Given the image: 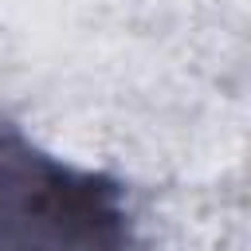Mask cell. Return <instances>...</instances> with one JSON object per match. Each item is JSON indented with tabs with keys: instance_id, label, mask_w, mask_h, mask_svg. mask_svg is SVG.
Listing matches in <instances>:
<instances>
[{
	"instance_id": "6da1fadb",
	"label": "cell",
	"mask_w": 251,
	"mask_h": 251,
	"mask_svg": "<svg viewBox=\"0 0 251 251\" xmlns=\"http://www.w3.org/2000/svg\"><path fill=\"white\" fill-rule=\"evenodd\" d=\"M118 188L0 137V251H118Z\"/></svg>"
}]
</instances>
